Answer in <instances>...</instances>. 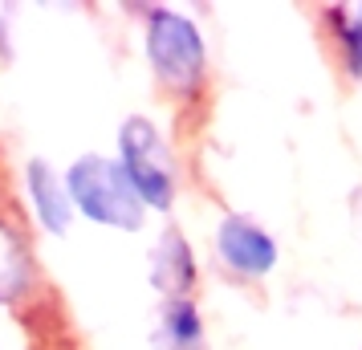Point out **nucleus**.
I'll return each instance as SVG.
<instances>
[{
	"mask_svg": "<svg viewBox=\"0 0 362 350\" xmlns=\"http://www.w3.org/2000/svg\"><path fill=\"white\" fill-rule=\"evenodd\" d=\"M66 184L74 196L78 216L106 224V228H122V233H139L147 220V204L134 192L131 175L122 171L118 159L106 155H78L66 167Z\"/></svg>",
	"mask_w": 362,
	"mask_h": 350,
	"instance_id": "1",
	"label": "nucleus"
},
{
	"mask_svg": "<svg viewBox=\"0 0 362 350\" xmlns=\"http://www.w3.org/2000/svg\"><path fill=\"white\" fill-rule=\"evenodd\" d=\"M147 62L155 82L167 94L192 98L204 90L208 78V45L204 33L192 17H183L175 8H151L147 17Z\"/></svg>",
	"mask_w": 362,
	"mask_h": 350,
	"instance_id": "2",
	"label": "nucleus"
},
{
	"mask_svg": "<svg viewBox=\"0 0 362 350\" xmlns=\"http://www.w3.org/2000/svg\"><path fill=\"white\" fill-rule=\"evenodd\" d=\"M118 163L131 175L134 192L143 196L147 208L155 212H171L175 204V159H171V147L159 134V127L143 115H131L122 127H118Z\"/></svg>",
	"mask_w": 362,
	"mask_h": 350,
	"instance_id": "3",
	"label": "nucleus"
},
{
	"mask_svg": "<svg viewBox=\"0 0 362 350\" xmlns=\"http://www.w3.org/2000/svg\"><path fill=\"white\" fill-rule=\"evenodd\" d=\"M216 257L220 265L228 269L232 277L240 281H261L277 269V240L269 228H261L257 220L228 212V216L216 224Z\"/></svg>",
	"mask_w": 362,
	"mask_h": 350,
	"instance_id": "4",
	"label": "nucleus"
},
{
	"mask_svg": "<svg viewBox=\"0 0 362 350\" xmlns=\"http://www.w3.org/2000/svg\"><path fill=\"white\" fill-rule=\"evenodd\" d=\"M25 196H29L37 228L45 236H66L69 233L78 208H74L66 175H57L49 159H29V163H25Z\"/></svg>",
	"mask_w": 362,
	"mask_h": 350,
	"instance_id": "5",
	"label": "nucleus"
},
{
	"mask_svg": "<svg viewBox=\"0 0 362 350\" xmlns=\"http://www.w3.org/2000/svg\"><path fill=\"white\" fill-rule=\"evenodd\" d=\"M147 277H151V289L163 293L167 301H180L192 293V285H196V252H192V245H187V236L180 228H163L159 240L151 245Z\"/></svg>",
	"mask_w": 362,
	"mask_h": 350,
	"instance_id": "6",
	"label": "nucleus"
},
{
	"mask_svg": "<svg viewBox=\"0 0 362 350\" xmlns=\"http://www.w3.org/2000/svg\"><path fill=\"white\" fill-rule=\"evenodd\" d=\"M37 285V261L25 236L0 220V305H17L29 298V289Z\"/></svg>",
	"mask_w": 362,
	"mask_h": 350,
	"instance_id": "7",
	"label": "nucleus"
},
{
	"mask_svg": "<svg viewBox=\"0 0 362 350\" xmlns=\"http://www.w3.org/2000/svg\"><path fill=\"white\" fill-rule=\"evenodd\" d=\"M155 350H208V334H204V317H199L196 301H163L159 317H155V334H151Z\"/></svg>",
	"mask_w": 362,
	"mask_h": 350,
	"instance_id": "8",
	"label": "nucleus"
},
{
	"mask_svg": "<svg viewBox=\"0 0 362 350\" xmlns=\"http://www.w3.org/2000/svg\"><path fill=\"white\" fill-rule=\"evenodd\" d=\"M326 21L338 49H342L346 74L362 82V4H334V8H326Z\"/></svg>",
	"mask_w": 362,
	"mask_h": 350,
	"instance_id": "9",
	"label": "nucleus"
}]
</instances>
